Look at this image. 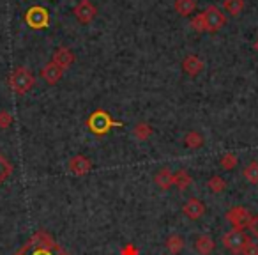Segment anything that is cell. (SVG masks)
Masks as SVG:
<instances>
[{"label": "cell", "mask_w": 258, "mask_h": 255, "mask_svg": "<svg viewBox=\"0 0 258 255\" xmlns=\"http://www.w3.org/2000/svg\"><path fill=\"white\" fill-rule=\"evenodd\" d=\"M20 251L27 255H69L46 230H37Z\"/></svg>", "instance_id": "6da1fadb"}, {"label": "cell", "mask_w": 258, "mask_h": 255, "mask_svg": "<svg viewBox=\"0 0 258 255\" xmlns=\"http://www.w3.org/2000/svg\"><path fill=\"white\" fill-rule=\"evenodd\" d=\"M120 126H124V124H122V122L113 121V119L110 117V114H106L104 110L92 112L90 117L87 119V128H89V131L94 135H97V137L106 135L111 128H120Z\"/></svg>", "instance_id": "7a4b0ae2"}, {"label": "cell", "mask_w": 258, "mask_h": 255, "mask_svg": "<svg viewBox=\"0 0 258 255\" xmlns=\"http://www.w3.org/2000/svg\"><path fill=\"white\" fill-rule=\"evenodd\" d=\"M34 83H36L34 75L27 68H23V66L16 68L15 71L9 75V85H11V89L15 90L16 94H27L34 87Z\"/></svg>", "instance_id": "3957f363"}, {"label": "cell", "mask_w": 258, "mask_h": 255, "mask_svg": "<svg viewBox=\"0 0 258 255\" xmlns=\"http://www.w3.org/2000/svg\"><path fill=\"white\" fill-rule=\"evenodd\" d=\"M223 241V246L230 251L232 255H240L246 246V243L249 241V236H247L244 230H237V229H232L221 237Z\"/></svg>", "instance_id": "277c9868"}, {"label": "cell", "mask_w": 258, "mask_h": 255, "mask_svg": "<svg viewBox=\"0 0 258 255\" xmlns=\"http://www.w3.org/2000/svg\"><path fill=\"white\" fill-rule=\"evenodd\" d=\"M226 220L233 225V229L237 230H244L249 227L253 215L249 213V209L242 208V206H233L228 213H226Z\"/></svg>", "instance_id": "5b68a950"}, {"label": "cell", "mask_w": 258, "mask_h": 255, "mask_svg": "<svg viewBox=\"0 0 258 255\" xmlns=\"http://www.w3.org/2000/svg\"><path fill=\"white\" fill-rule=\"evenodd\" d=\"M202 16H204L205 29H207V32H214V30H219L223 25H225V22H226L223 11L219 8H216V6H209V8L205 9L204 13H202Z\"/></svg>", "instance_id": "8992f818"}, {"label": "cell", "mask_w": 258, "mask_h": 255, "mask_svg": "<svg viewBox=\"0 0 258 255\" xmlns=\"http://www.w3.org/2000/svg\"><path fill=\"white\" fill-rule=\"evenodd\" d=\"M25 22L29 23L32 29L41 30V29H44V27H48V23H50V15H48L46 9L41 8V6H34V8H30L29 11H27Z\"/></svg>", "instance_id": "52a82bcc"}, {"label": "cell", "mask_w": 258, "mask_h": 255, "mask_svg": "<svg viewBox=\"0 0 258 255\" xmlns=\"http://www.w3.org/2000/svg\"><path fill=\"white\" fill-rule=\"evenodd\" d=\"M73 13H75L76 20H78L80 23L87 25V23H90L94 18H96L97 9H96V6L90 2V0H80L78 6L73 9Z\"/></svg>", "instance_id": "ba28073f"}, {"label": "cell", "mask_w": 258, "mask_h": 255, "mask_svg": "<svg viewBox=\"0 0 258 255\" xmlns=\"http://www.w3.org/2000/svg\"><path fill=\"white\" fill-rule=\"evenodd\" d=\"M90 169H92V163L83 155H76L69 160V172H71L73 176H78V177L85 176V174L90 172Z\"/></svg>", "instance_id": "9c48e42d"}, {"label": "cell", "mask_w": 258, "mask_h": 255, "mask_svg": "<svg viewBox=\"0 0 258 255\" xmlns=\"http://www.w3.org/2000/svg\"><path fill=\"white\" fill-rule=\"evenodd\" d=\"M41 76H43V80L48 83V85H55V83L60 82L62 76H64V69L51 61V62H48L43 69H41Z\"/></svg>", "instance_id": "30bf717a"}, {"label": "cell", "mask_w": 258, "mask_h": 255, "mask_svg": "<svg viewBox=\"0 0 258 255\" xmlns=\"http://www.w3.org/2000/svg\"><path fill=\"white\" fill-rule=\"evenodd\" d=\"M182 213L189 220H200L205 215V204L202 200H198V198H189L182 206Z\"/></svg>", "instance_id": "8fae6325"}, {"label": "cell", "mask_w": 258, "mask_h": 255, "mask_svg": "<svg viewBox=\"0 0 258 255\" xmlns=\"http://www.w3.org/2000/svg\"><path fill=\"white\" fill-rule=\"evenodd\" d=\"M204 68H205L204 61H202L200 57H197V55H187V57L182 61L184 73H186V75H189V76L200 75V73L204 71Z\"/></svg>", "instance_id": "7c38bea8"}, {"label": "cell", "mask_w": 258, "mask_h": 255, "mask_svg": "<svg viewBox=\"0 0 258 255\" xmlns=\"http://www.w3.org/2000/svg\"><path fill=\"white\" fill-rule=\"evenodd\" d=\"M51 61H53L57 66H60L62 69H68V68H71V66L75 64V54H73L69 48L62 46V48H58V50L55 52Z\"/></svg>", "instance_id": "4fadbf2b"}, {"label": "cell", "mask_w": 258, "mask_h": 255, "mask_svg": "<svg viewBox=\"0 0 258 255\" xmlns=\"http://www.w3.org/2000/svg\"><path fill=\"white\" fill-rule=\"evenodd\" d=\"M216 248V243L209 234H202L195 239V250L200 255H211Z\"/></svg>", "instance_id": "5bb4252c"}, {"label": "cell", "mask_w": 258, "mask_h": 255, "mask_svg": "<svg viewBox=\"0 0 258 255\" xmlns=\"http://www.w3.org/2000/svg\"><path fill=\"white\" fill-rule=\"evenodd\" d=\"M154 183L158 184L159 190H170L173 186V174L170 169H161L154 176Z\"/></svg>", "instance_id": "9a60e30c"}, {"label": "cell", "mask_w": 258, "mask_h": 255, "mask_svg": "<svg viewBox=\"0 0 258 255\" xmlns=\"http://www.w3.org/2000/svg\"><path fill=\"white\" fill-rule=\"evenodd\" d=\"M191 183H193V177L186 170H179V172L173 174V186H177L180 191H186L191 186Z\"/></svg>", "instance_id": "2e32d148"}, {"label": "cell", "mask_w": 258, "mask_h": 255, "mask_svg": "<svg viewBox=\"0 0 258 255\" xmlns=\"http://www.w3.org/2000/svg\"><path fill=\"white\" fill-rule=\"evenodd\" d=\"M133 137L140 142H145L152 137V126L147 124V122H138L133 128Z\"/></svg>", "instance_id": "e0dca14e"}, {"label": "cell", "mask_w": 258, "mask_h": 255, "mask_svg": "<svg viewBox=\"0 0 258 255\" xmlns=\"http://www.w3.org/2000/svg\"><path fill=\"white\" fill-rule=\"evenodd\" d=\"M184 248V237L179 234H172V236L166 239V250L172 255H179Z\"/></svg>", "instance_id": "ac0fdd59"}, {"label": "cell", "mask_w": 258, "mask_h": 255, "mask_svg": "<svg viewBox=\"0 0 258 255\" xmlns=\"http://www.w3.org/2000/svg\"><path fill=\"white\" fill-rule=\"evenodd\" d=\"M244 6H246L244 0H225L223 2V9L232 16H239L244 11Z\"/></svg>", "instance_id": "d6986e66"}, {"label": "cell", "mask_w": 258, "mask_h": 255, "mask_svg": "<svg viewBox=\"0 0 258 255\" xmlns=\"http://www.w3.org/2000/svg\"><path fill=\"white\" fill-rule=\"evenodd\" d=\"M195 9H197V2L195 0H175V11L180 16H189Z\"/></svg>", "instance_id": "ffe728a7"}, {"label": "cell", "mask_w": 258, "mask_h": 255, "mask_svg": "<svg viewBox=\"0 0 258 255\" xmlns=\"http://www.w3.org/2000/svg\"><path fill=\"white\" fill-rule=\"evenodd\" d=\"M184 145L189 149H198L204 145V137H202L198 131H189V133H186V137H184Z\"/></svg>", "instance_id": "44dd1931"}, {"label": "cell", "mask_w": 258, "mask_h": 255, "mask_svg": "<svg viewBox=\"0 0 258 255\" xmlns=\"http://www.w3.org/2000/svg\"><path fill=\"white\" fill-rule=\"evenodd\" d=\"M244 179L251 184H258V162H251L246 165V169L242 170Z\"/></svg>", "instance_id": "7402d4cb"}, {"label": "cell", "mask_w": 258, "mask_h": 255, "mask_svg": "<svg viewBox=\"0 0 258 255\" xmlns=\"http://www.w3.org/2000/svg\"><path fill=\"white\" fill-rule=\"evenodd\" d=\"M207 186L211 191H214V193H223V191L226 190V181L223 179L221 176H212L211 179L207 181Z\"/></svg>", "instance_id": "603a6c76"}, {"label": "cell", "mask_w": 258, "mask_h": 255, "mask_svg": "<svg viewBox=\"0 0 258 255\" xmlns=\"http://www.w3.org/2000/svg\"><path fill=\"white\" fill-rule=\"evenodd\" d=\"M11 174H13V165L8 162V158L0 152V184L4 183Z\"/></svg>", "instance_id": "cb8c5ba5"}, {"label": "cell", "mask_w": 258, "mask_h": 255, "mask_svg": "<svg viewBox=\"0 0 258 255\" xmlns=\"http://www.w3.org/2000/svg\"><path fill=\"white\" fill-rule=\"evenodd\" d=\"M237 163H239L237 156L232 155V152H226V155L221 156V162H219V165H221L225 170H233L237 167Z\"/></svg>", "instance_id": "d4e9b609"}, {"label": "cell", "mask_w": 258, "mask_h": 255, "mask_svg": "<svg viewBox=\"0 0 258 255\" xmlns=\"http://www.w3.org/2000/svg\"><path fill=\"white\" fill-rule=\"evenodd\" d=\"M191 29L197 30V32H207L205 29V22H204V16L202 15H197L193 20H191Z\"/></svg>", "instance_id": "484cf974"}, {"label": "cell", "mask_w": 258, "mask_h": 255, "mask_svg": "<svg viewBox=\"0 0 258 255\" xmlns=\"http://www.w3.org/2000/svg\"><path fill=\"white\" fill-rule=\"evenodd\" d=\"M11 124H13V115L6 110L0 112V130H8Z\"/></svg>", "instance_id": "4316f807"}, {"label": "cell", "mask_w": 258, "mask_h": 255, "mask_svg": "<svg viewBox=\"0 0 258 255\" xmlns=\"http://www.w3.org/2000/svg\"><path fill=\"white\" fill-rule=\"evenodd\" d=\"M240 255H258V243H254V241H247L246 246H244L242 253Z\"/></svg>", "instance_id": "83f0119b"}, {"label": "cell", "mask_w": 258, "mask_h": 255, "mask_svg": "<svg viewBox=\"0 0 258 255\" xmlns=\"http://www.w3.org/2000/svg\"><path fill=\"white\" fill-rule=\"evenodd\" d=\"M249 232L253 234L254 237H258V215L256 216H253V220H251V223H249Z\"/></svg>", "instance_id": "f1b7e54d"}, {"label": "cell", "mask_w": 258, "mask_h": 255, "mask_svg": "<svg viewBox=\"0 0 258 255\" xmlns=\"http://www.w3.org/2000/svg\"><path fill=\"white\" fill-rule=\"evenodd\" d=\"M120 255H138V250H137V246H133V244H125V246L122 248Z\"/></svg>", "instance_id": "f546056e"}, {"label": "cell", "mask_w": 258, "mask_h": 255, "mask_svg": "<svg viewBox=\"0 0 258 255\" xmlns=\"http://www.w3.org/2000/svg\"><path fill=\"white\" fill-rule=\"evenodd\" d=\"M254 50L258 52V41H256V43H254Z\"/></svg>", "instance_id": "4dcf8cb0"}, {"label": "cell", "mask_w": 258, "mask_h": 255, "mask_svg": "<svg viewBox=\"0 0 258 255\" xmlns=\"http://www.w3.org/2000/svg\"><path fill=\"white\" fill-rule=\"evenodd\" d=\"M15 255H27V253H23V251H18V253H15Z\"/></svg>", "instance_id": "1f68e13d"}]
</instances>
